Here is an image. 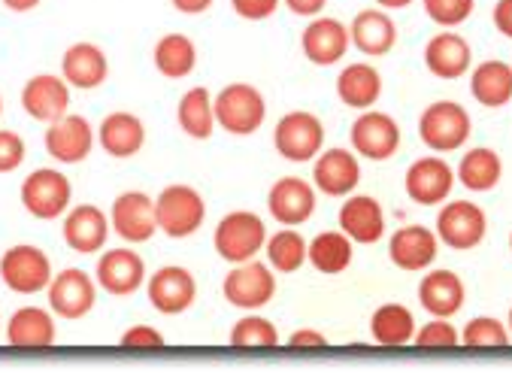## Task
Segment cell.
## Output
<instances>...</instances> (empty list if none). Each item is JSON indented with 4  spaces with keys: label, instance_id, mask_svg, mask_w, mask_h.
Instances as JSON below:
<instances>
[{
    "label": "cell",
    "instance_id": "6da1fadb",
    "mask_svg": "<svg viewBox=\"0 0 512 373\" xmlns=\"http://www.w3.org/2000/svg\"><path fill=\"white\" fill-rule=\"evenodd\" d=\"M213 110H216V125L225 128L234 137L255 134L264 125V116H267L264 95L249 82L225 85L213 98Z\"/></svg>",
    "mask_w": 512,
    "mask_h": 373
},
{
    "label": "cell",
    "instance_id": "7a4b0ae2",
    "mask_svg": "<svg viewBox=\"0 0 512 373\" xmlns=\"http://www.w3.org/2000/svg\"><path fill=\"white\" fill-rule=\"evenodd\" d=\"M267 243V225L258 213L249 210H237L228 213L213 234V246L219 252V258H225L228 264H243L252 261Z\"/></svg>",
    "mask_w": 512,
    "mask_h": 373
},
{
    "label": "cell",
    "instance_id": "3957f363",
    "mask_svg": "<svg viewBox=\"0 0 512 373\" xmlns=\"http://www.w3.org/2000/svg\"><path fill=\"white\" fill-rule=\"evenodd\" d=\"M155 216H158V228L167 237L185 240L200 231L203 219H207V204H203V198L191 185H167L161 198L155 201Z\"/></svg>",
    "mask_w": 512,
    "mask_h": 373
},
{
    "label": "cell",
    "instance_id": "277c9868",
    "mask_svg": "<svg viewBox=\"0 0 512 373\" xmlns=\"http://www.w3.org/2000/svg\"><path fill=\"white\" fill-rule=\"evenodd\" d=\"M470 113L455 101L431 104L419 119V137L431 152H455L470 140Z\"/></svg>",
    "mask_w": 512,
    "mask_h": 373
},
{
    "label": "cell",
    "instance_id": "5b68a950",
    "mask_svg": "<svg viewBox=\"0 0 512 373\" xmlns=\"http://www.w3.org/2000/svg\"><path fill=\"white\" fill-rule=\"evenodd\" d=\"M273 146L285 161L306 164V161H313L325 146V125L313 113L294 110L279 119V125L273 131Z\"/></svg>",
    "mask_w": 512,
    "mask_h": 373
},
{
    "label": "cell",
    "instance_id": "8992f818",
    "mask_svg": "<svg viewBox=\"0 0 512 373\" xmlns=\"http://www.w3.org/2000/svg\"><path fill=\"white\" fill-rule=\"evenodd\" d=\"M0 279L16 295H37L52 283V261L37 246H13L0 258Z\"/></svg>",
    "mask_w": 512,
    "mask_h": 373
},
{
    "label": "cell",
    "instance_id": "52a82bcc",
    "mask_svg": "<svg viewBox=\"0 0 512 373\" xmlns=\"http://www.w3.org/2000/svg\"><path fill=\"white\" fill-rule=\"evenodd\" d=\"M222 295L231 307L237 310H261L273 301L276 295V276L273 267L261 264V261H243L234 264V270L225 276L222 283Z\"/></svg>",
    "mask_w": 512,
    "mask_h": 373
},
{
    "label": "cell",
    "instance_id": "ba28073f",
    "mask_svg": "<svg viewBox=\"0 0 512 373\" xmlns=\"http://www.w3.org/2000/svg\"><path fill=\"white\" fill-rule=\"evenodd\" d=\"M70 195V179L52 167H40L22 182V207L43 222L64 216V210L70 207Z\"/></svg>",
    "mask_w": 512,
    "mask_h": 373
},
{
    "label": "cell",
    "instance_id": "9c48e42d",
    "mask_svg": "<svg viewBox=\"0 0 512 373\" xmlns=\"http://www.w3.org/2000/svg\"><path fill=\"white\" fill-rule=\"evenodd\" d=\"M455 179L458 176L449 161H443L440 155H425L409 164L403 189H406L409 201H416L422 207H437V204L449 201V195L455 189Z\"/></svg>",
    "mask_w": 512,
    "mask_h": 373
},
{
    "label": "cell",
    "instance_id": "30bf717a",
    "mask_svg": "<svg viewBox=\"0 0 512 373\" xmlns=\"http://www.w3.org/2000/svg\"><path fill=\"white\" fill-rule=\"evenodd\" d=\"M485 231V210L473 201H449L437 216V237L449 249H476L485 240Z\"/></svg>",
    "mask_w": 512,
    "mask_h": 373
},
{
    "label": "cell",
    "instance_id": "8fae6325",
    "mask_svg": "<svg viewBox=\"0 0 512 373\" xmlns=\"http://www.w3.org/2000/svg\"><path fill=\"white\" fill-rule=\"evenodd\" d=\"M349 140L361 158L388 161L400 149V125L388 113L364 110L349 131Z\"/></svg>",
    "mask_w": 512,
    "mask_h": 373
},
{
    "label": "cell",
    "instance_id": "7c38bea8",
    "mask_svg": "<svg viewBox=\"0 0 512 373\" xmlns=\"http://www.w3.org/2000/svg\"><path fill=\"white\" fill-rule=\"evenodd\" d=\"M97 286L113 298H128L146 283V264L134 249H107L97 261Z\"/></svg>",
    "mask_w": 512,
    "mask_h": 373
},
{
    "label": "cell",
    "instance_id": "4fadbf2b",
    "mask_svg": "<svg viewBox=\"0 0 512 373\" xmlns=\"http://www.w3.org/2000/svg\"><path fill=\"white\" fill-rule=\"evenodd\" d=\"M94 301H97V286L94 279L79 270V267H70L58 276H52L49 283V307L55 316L61 319H82L94 310Z\"/></svg>",
    "mask_w": 512,
    "mask_h": 373
},
{
    "label": "cell",
    "instance_id": "5bb4252c",
    "mask_svg": "<svg viewBox=\"0 0 512 373\" xmlns=\"http://www.w3.org/2000/svg\"><path fill=\"white\" fill-rule=\"evenodd\" d=\"M437 252H440V237L434 231H428L425 225H403L388 240L391 264L406 273L428 270L437 261Z\"/></svg>",
    "mask_w": 512,
    "mask_h": 373
},
{
    "label": "cell",
    "instance_id": "9a60e30c",
    "mask_svg": "<svg viewBox=\"0 0 512 373\" xmlns=\"http://www.w3.org/2000/svg\"><path fill=\"white\" fill-rule=\"evenodd\" d=\"M267 210L279 225H303L316 213V189L300 176H282L270 185Z\"/></svg>",
    "mask_w": 512,
    "mask_h": 373
},
{
    "label": "cell",
    "instance_id": "2e32d148",
    "mask_svg": "<svg viewBox=\"0 0 512 373\" xmlns=\"http://www.w3.org/2000/svg\"><path fill=\"white\" fill-rule=\"evenodd\" d=\"M197 298V283L191 270L185 267H161L158 273H152L149 279V304L161 313V316H179L185 313Z\"/></svg>",
    "mask_w": 512,
    "mask_h": 373
},
{
    "label": "cell",
    "instance_id": "e0dca14e",
    "mask_svg": "<svg viewBox=\"0 0 512 373\" xmlns=\"http://www.w3.org/2000/svg\"><path fill=\"white\" fill-rule=\"evenodd\" d=\"M361 182V167L355 152L349 149H328L316 155L313 185L328 198H349Z\"/></svg>",
    "mask_w": 512,
    "mask_h": 373
},
{
    "label": "cell",
    "instance_id": "ac0fdd59",
    "mask_svg": "<svg viewBox=\"0 0 512 373\" xmlns=\"http://www.w3.org/2000/svg\"><path fill=\"white\" fill-rule=\"evenodd\" d=\"M113 231L125 243H149L158 231L155 201L143 192H125L113 201Z\"/></svg>",
    "mask_w": 512,
    "mask_h": 373
},
{
    "label": "cell",
    "instance_id": "d6986e66",
    "mask_svg": "<svg viewBox=\"0 0 512 373\" xmlns=\"http://www.w3.org/2000/svg\"><path fill=\"white\" fill-rule=\"evenodd\" d=\"M22 107L31 119L37 122H58L67 116V107H70V88H67V79L61 76H34L28 79V85L22 88Z\"/></svg>",
    "mask_w": 512,
    "mask_h": 373
},
{
    "label": "cell",
    "instance_id": "ffe728a7",
    "mask_svg": "<svg viewBox=\"0 0 512 373\" xmlns=\"http://www.w3.org/2000/svg\"><path fill=\"white\" fill-rule=\"evenodd\" d=\"M349 28L337 19H313L306 25L300 46L306 61H313L316 67H331L337 61H343V55L349 52Z\"/></svg>",
    "mask_w": 512,
    "mask_h": 373
},
{
    "label": "cell",
    "instance_id": "44dd1931",
    "mask_svg": "<svg viewBox=\"0 0 512 373\" xmlns=\"http://www.w3.org/2000/svg\"><path fill=\"white\" fill-rule=\"evenodd\" d=\"M107 237H110V219L94 204L73 207L64 216V243L79 255H91L97 249H104Z\"/></svg>",
    "mask_w": 512,
    "mask_h": 373
},
{
    "label": "cell",
    "instance_id": "7402d4cb",
    "mask_svg": "<svg viewBox=\"0 0 512 373\" xmlns=\"http://www.w3.org/2000/svg\"><path fill=\"white\" fill-rule=\"evenodd\" d=\"M94 146V131L82 116H64L46 128V152L61 164H79Z\"/></svg>",
    "mask_w": 512,
    "mask_h": 373
},
{
    "label": "cell",
    "instance_id": "603a6c76",
    "mask_svg": "<svg viewBox=\"0 0 512 373\" xmlns=\"http://www.w3.org/2000/svg\"><path fill=\"white\" fill-rule=\"evenodd\" d=\"M340 231L361 246L379 243L385 234V213L376 198L370 195H349L340 207Z\"/></svg>",
    "mask_w": 512,
    "mask_h": 373
},
{
    "label": "cell",
    "instance_id": "cb8c5ba5",
    "mask_svg": "<svg viewBox=\"0 0 512 373\" xmlns=\"http://www.w3.org/2000/svg\"><path fill=\"white\" fill-rule=\"evenodd\" d=\"M7 343L19 352H46L55 346V319L40 307H22L7 322Z\"/></svg>",
    "mask_w": 512,
    "mask_h": 373
},
{
    "label": "cell",
    "instance_id": "d4e9b609",
    "mask_svg": "<svg viewBox=\"0 0 512 373\" xmlns=\"http://www.w3.org/2000/svg\"><path fill=\"white\" fill-rule=\"evenodd\" d=\"M425 64L437 79H461L473 64V49L461 34L440 31L425 46Z\"/></svg>",
    "mask_w": 512,
    "mask_h": 373
},
{
    "label": "cell",
    "instance_id": "484cf974",
    "mask_svg": "<svg viewBox=\"0 0 512 373\" xmlns=\"http://www.w3.org/2000/svg\"><path fill=\"white\" fill-rule=\"evenodd\" d=\"M464 298H467L464 283H461V276L452 270H431L419 283V304L431 316L452 319L464 307Z\"/></svg>",
    "mask_w": 512,
    "mask_h": 373
},
{
    "label": "cell",
    "instance_id": "4316f807",
    "mask_svg": "<svg viewBox=\"0 0 512 373\" xmlns=\"http://www.w3.org/2000/svg\"><path fill=\"white\" fill-rule=\"evenodd\" d=\"M349 40L355 43L358 52L370 58H382L394 49L397 28L385 10H361L349 25Z\"/></svg>",
    "mask_w": 512,
    "mask_h": 373
},
{
    "label": "cell",
    "instance_id": "83f0119b",
    "mask_svg": "<svg viewBox=\"0 0 512 373\" xmlns=\"http://www.w3.org/2000/svg\"><path fill=\"white\" fill-rule=\"evenodd\" d=\"M61 73L67 85L88 91V88L104 85V79L110 76V64H107V55L94 43H73L61 58Z\"/></svg>",
    "mask_w": 512,
    "mask_h": 373
},
{
    "label": "cell",
    "instance_id": "f1b7e54d",
    "mask_svg": "<svg viewBox=\"0 0 512 373\" xmlns=\"http://www.w3.org/2000/svg\"><path fill=\"white\" fill-rule=\"evenodd\" d=\"M337 98L352 107V110H373V104H379L382 98V76L373 64H349L340 76H337Z\"/></svg>",
    "mask_w": 512,
    "mask_h": 373
},
{
    "label": "cell",
    "instance_id": "f546056e",
    "mask_svg": "<svg viewBox=\"0 0 512 373\" xmlns=\"http://www.w3.org/2000/svg\"><path fill=\"white\" fill-rule=\"evenodd\" d=\"M97 140L107 155L113 158H131L146 143V128L134 113H110L97 128Z\"/></svg>",
    "mask_w": 512,
    "mask_h": 373
},
{
    "label": "cell",
    "instance_id": "4dcf8cb0",
    "mask_svg": "<svg viewBox=\"0 0 512 373\" xmlns=\"http://www.w3.org/2000/svg\"><path fill=\"white\" fill-rule=\"evenodd\" d=\"M470 95L476 104L497 110L512 101V64L506 61H482L470 76Z\"/></svg>",
    "mask_w": 512,
    "mask_h": 373
},
{
    "label": "cell",
    "instance_id": "1f68e13d",
    "mask_svg": "<svg viewBox=\"0 0 512 373\" xmlns=\"http://www.w3.org/2000/svg\"><path fill=\"white\" fill-rule=\"evenodd\" d=\"M370 334L382 349H403L416 337V316L403 304H382L370 316Z\"/></svg>",
    "mask_w": 512,
    "mask_h": 373
},
{
    "label": "cell",
    "instance_id": "d6a6232c",
    "mask_svg": "<svg viewBox=\"0 0 512 373\" xmlns=\"http://www.w3.org/2000/svg\"><path fill=\"white\" fill-rule=\"evenodd\" d=\"M352 258H355V243L343 231H322L306 246V261L328 276L349 270Z\"/></svg>",
    "mask_w": 512,
    "mask_h": 373
},
{
    "label": "cell",
    "instance_id": "836d02e7",
    "mask_svg": "<svg viewBox=\"0 0 512 373\" xmlns=\"http://www.w3.org/2000/svg\"><path fill=\"white\" fill-rule=\"evenodd\" d=\"M176 122L191 140H210L216 131V110H213L210 91L203 85L185 91L179 107H176Z\"/></svg>",
    "mask_w": 512,
    "mask_h": 373
},
{
    "label": "cell",
    "instance_id": "e575fe53",
    "mask_svg": "<svg viewBox=\"0 0 512 373\" xmlns=\"http://www.w3.org/2000/svg\"><path fill=\"white\" fill-rule=\"evenodd\" d=\"M455 176H458V182L464 185V189L482 195V192L497 189V182H500V176H503V161H500V155H497L494 149L479 146V149H470V152L461 158Z\"/></svg>",
    "mask_w": 512,
    "mask_h": 373
},
{
    "label": "cell",
    "instance_id": "d590c367",
    "mask_svg": "<svg viewBox=\"0 0 512 373\" xmlns=\"http://www.w3.org/2000/svg\"><path fill=\"white\" fill-rule=\"evenodd\" d=\"M197 64V49L185 34H167L155 46V67L167 79H185Z\"/></svg>",
    "mask_w": 512,
    "mask_h": 373
},
{
    "label": "cell",
    "instance_id": "8d00e7d4",
    "mask_svg": "<svg viewBox=\"0 0 512 373\" xmlns=\"http://www.w3.org/2000/svg\"><path fill=\"white\" fill-rule=\"evenodd\" d=\"M306 243L294 228H282L273 237H267V261L276 273H297L306 264Z\"/></svg>",
    "mask_w": 512,
    "mask_h": 373
},
{
    "label": "cell",
    "instance_id": "74e56055",
    "mask_svg": "<svg viewBox=\"0 0 512 373\" xmlns=\"http://www.w3.org/2000/svg\"><path fill=\"white\" fill-rule=\"evenodd\" d=\"M231 346L237 352H273L279 349V331L264 316H243L231 328Z\"/></svg>",
    "mask_w": 512,
    "mask_h": 373
},
{
    "label": "cell",
    "instance_id": "f35d334b",
    "mask_svg": "<svg viewBox=\"0 0 512 373\" xmlns=\"http://www.w3.org/2000/svg\"><path fill=\"white\" fill-rule=\"evenodd\" d=\"M509 343L512 337L506 325L491 316H479L467 322V328L461 331V349L467 352H497V349H509Z\"/></svg>",
    "mask_w": 512,
    "mask_h": 373
},
{
    "label": "cell",
    "instance_id": "ab89813d",
    "mask_svg": "<svg viewBox=\"0 0 512 373\" xmlns=\"http://www.w3.org/2000/svg\"><path fill=\"white\" fill-rule=\"evenodd\" d=\"M413 346L419 352H452V349H461V334L455 331L452 322L434 316V322H428L425 328H416Z\"/></svg>",
    "mask_w": 512,
    "mask_h": 373
},
{
    "label": "cell",
    "instance_id": "60d3db41",
    "mask_svg": "<svg viewBox=\"0 0 512 373\" xmlns=\"http://www.w3.org/2000/svg\"><path fill=\"white\" fill-rule=\"evenodd\" d=\"M425 13L440 28H458L473 16V0H422Z\"/></svg>",
    "mask_w": 512,
    "mask_h": 373
},
{
    "label": "cell",
    "instance_id": "b9f144b4",
    "mask_svg": "<svg viewBox=\"0 0 512 373\" xmlns=\"http://www.w3.org/2000/svg\"><path fill=\"white\" fill-rule=\"evenodd\" d=\"M119 346L125 352H161L164 349V334L149 328V325H134L122 334Z\"/></svg>",
    "mask_w": 512,
    "mask_h": 373
},
{
    "label": "cell",
    "instance_id": "7bdbcfd3",
    "mask_svg": "<svg viewBox=\"0 0 512 373\" xmlns=\"http://www.w3.org/2000/svg\"><path fill=\"white\" fill-rule=\"evenodd\" d=\"M25 161V140L16 131H0V173H13Z\"/></svg>",
    "mask_w": 512,
    "mask_h": 373
},
{
    "label": "cell",
    "instance_id": "ee69618b",
    "mask_svg": "<svg viewBox=\"0 0 512 373\" xmlns=\"http://www.w3.org/2000/svg\"><path fill=\"white\" fill-rule=\"evenodd\" d=\"M282 0H231V7L246 22H264L279 10Z\"/></svg>",
    "mask_w": 512,
    "mask_h": 373
},
{
    "label": "cell",
    "instance_id": "f6af8a7d",
    "mask_svg": "<svg viewBox=\"0 0 512 373\" xmlns=\"http://www.w3.org/2000/svg\"><path fill=\"white\" fill-rule=\"evenodd\" d=\"M285 349L288 352H322V349H328V340H325V334H319L313 328H300L288 337Z\"/></svg>",
    "mask_w": 512,
    "mask_h": 373
},
{
    "label": "cell",
    "instance_id": "bcb514c9",
    "mask_svg": "<svg viewBox=\"0 0 512 373\" xmlns=\"http://www.w3.org/2000/svg\"><path fill=\"white\" fill-rule=\"evenodd\" d=\"M285 7L294 13V16H303V19H316L325 7L328 0H285Z\"/></svg>",
    "mask_w": 512,
    "mask_h": 373
},
{
    "label": "cell",
    "instance_id": "7dc6e473",
    "mask_svg": "<svg viewBox=\"0 0 512 373\" xmlns=\"http://www.w3.org/2000/svg\"><path fill=\"white\" fill-rule=\"evenodd\" d=\"M491 19H494V28L503 37L512 40V0H500V4L494 7V13H491Z\"/></svg>",
    "mask_w": 512,
    "mask_h": 373
},
{
    "label": "cell",
    "instance_id": "c3c4849f",
    "mask_svg": "<svg viewBox=\"0 0 512 373\" xmlns=\"http://www.w3.org/2000/svg\"><path fill=\"white\" fill-rule=\"evenodd\" d=\"M170 4L185 16H200V13H207L213 7V0H170Z\"/></svg>",
    "mask_w": 512,
    "mask_h": 373
},
{
    "label": "cell",
    "instance_id": "681fc988",
    "mask_svg": "<svg viewBox=\"0 0 512 373\" xmlns=\"http://www.w3.org/2000/svg\"><path fill=\"white\" fill-rule=\"evenodd\" d=\"M4 7H10L13 13H28L34 7H40V0H4Z\"/></svg>",
    "mask_w": 512,
    "mask_h": 373
},
{
    "label": "cell",
    "instance_id": "f907efd6",
    "mask_svg": "<svg viewBox=\"0 0 512 373\" xmlns=\"http://www.w3.org/2000/svg\"><path fill=\"white\" fill-rule=\"evenodd\" d=\"M413 0H376V7L379 10H403V7H409Z\"/></svg>",
    "mask_w": 512,
    "mask_h": 373
},
{
    "label": "cell",
    "instance_id": "816d5d0a",
    "mask_svg": "<svg viewBox=\"0 0 512 373\" xmlns=\"http://www.w3.org/2000/svg\"><path fill=\"white\" fill-rule=\"evenodd\" d=\"M506 331H509V337H512V307H509V316H506Z\"/></svg>",
    "mask_w": 512,
    "mask_h": 373
},
{
    "label": "cell",
    "instance_id": "f5cc1de1",
    "mask_svg": "<svg viewBox=\"0 0 512 373\" xmlns=\"http://www.w3.org/2000/svg\"><path fill=\"white\" fill-rule=\"evenodd\" d=\"M509 249H512V234H509Z\"/></svg>",
    "mask_w": 512,
    "mask_h": 373
},
{
    "label": "cell",
    "instance_id": "db71d44e",
    "mask_svg": "<svg viewBox=\"0 0 512 373\" xmlns=\"http://www.w3.org/2000/svg\"><path fill=\"white\" fill-rule=\"evenodd\" d=\"M0 113H4V104H0Z\"/></svg>",
    "mask_w": 512,
    "mask_h": 373
}]
</instances>
